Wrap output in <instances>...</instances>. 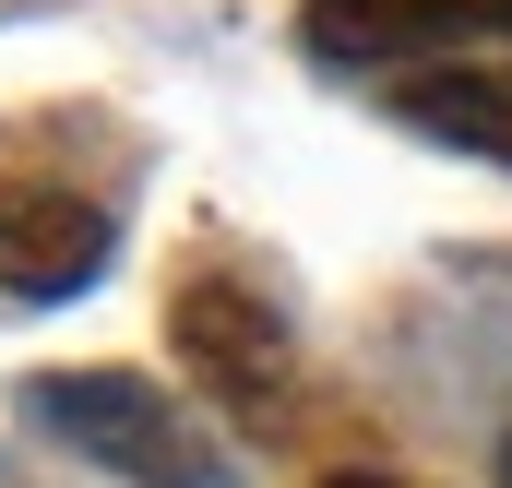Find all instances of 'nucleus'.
Instances as JSON below:
<instances>
[{"instance_id": "nucleus-1", "label": "nucleus", "mask_w": 512, "mask_h": 488, "mask_svg": "<svg viewBox=\"0 0 512 488\" xmlns=\"http://www.w3.org/2000/svg\"><path fill=\"white\" fill-rule=\"evenodd\" d=\"M72 120H0V298H84L120 250V167H72Z\"/></svg>"}, {"instance_id": "nucleus-2", "label": "nucleus", "mask_w": 512, "mask_h": 488, "mask_svg": "<svg viewBox=\"0 0 512 488\" xmlns=\"http://www.w3.org/2000/svg\"><path fill=\"white\" fill-rule=\"evenodd\" d=\"M24 417H36L48 441H72L84 465L131 477V488H239L227 441H215L167 381H143V369H36V381H24Z\"/></svg>"}, {"instance_id": "nucleus-3", "label": "nucleus", "mask_w": 512, "mask_h": 488, "mask_svg": "<svg viewBox=\"0 0 512 488\" xmlns=\"http://www.w3.org/2000/svg\"><path fill=\"white\" fill-rule=\"evenodd\" d=\"M167 346L191 358V381L227 405V417H286V393H298V346H286V310L239 286V274H191L179 286V310H167Z\"/></svg>"}, {"instance_id": "nucleus-4", "label": "nucleus", "mask_w": 512, "mask_h": 488, "mask_svg": "<svg viewBox=\"0 0 512 488\" xmlns=\"http://www.w3.org/2000/svg\"><path fill=\"white\" fill-rule=\"evenodd\" d=\"M298 36L334 72H393L405 84V72L512 48V0H298Z\"/></svg>"}, {"instance_id": "nucleus-5", "label": "nucleus", "mask_w": 512, "mask_h": 488, "mask_svg": "<svg viewBox=\"0 0 512 488\" xmlns=\"http://www.w3.org/2000/svg\"><path fill=\"white\" fill-rule=\"evenodd\" d=\"M393 120L453 143V155H489L512 167V60H441V72H405L393 84Z\"/></svg>"}, {"instance_id": "nucleus-6", "label": "nucleus", "mask_w": 512, "mask_h": 488, "mask_svg": "<svg viewBox=\"0 0 512 488\" xmlns=\"http://www.w3.org/2000/svg\"><path fill=\"white\" fill-rule=\"evenodd\" d=\"M322 488H405V477H322Z\"/></svg>"}, {"instance_id": "nucleus-7", "label": "nucleus", "mask_w": 512, "mask_h": 488, "mask_svg": "<svg viewBox=\"0 0 512 488\" xmlns=\"http://www.w3.org/2000/svg\"><path fill=\"white\" fill-rule=\"evenodd\" d=\"M501 477H512V441H501Z\"/></svg>"}]
</instances>
